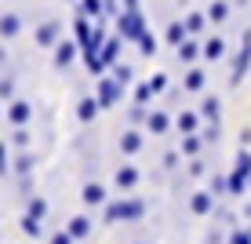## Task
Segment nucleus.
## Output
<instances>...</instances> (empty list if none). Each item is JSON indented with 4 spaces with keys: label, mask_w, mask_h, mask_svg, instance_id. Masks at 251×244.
Instances as JSON below:
<instances>
[{
    "label": "nucleus",
    "mask_w": 251,
    "mask_h": 244,
    "mask_svg": "<svg viewBox=\"0 0 251 244\" xmlns=\"http://www.w3.org/2000/svg\"><path fill=\"white\" fill-rule=\"evenodd\" d=\"M146 215V204L138 197H127V200H113L106 204V222H138Z\"/></svg>",
    "instance_id": "1"
},
{
    "label": "nucleus",
    "mask_w": 251,
    "mask_h": 244,
    "mask_svg": "<svg viewBox=\"0 0 251 244\" xmlns=\"http://www.w3.org/2000/svg\"><path fill=\"white\" fill-rule=\"evenodd\" d=\"M248 186H251V150H240L229 171V197H244Z\"/></svg>",
    "instance_id": "2"
},
{
    "label": "nucleus",
    "mask_w": 251,
    "mask_h": 244,
    "mask_svg": "<svg viewBox=\"0 0 251 244\" xmlns=\"http://www.w3.org/2000/svg\"><path fill=\"white\" fill-rule=\"evenodd\" d=\"M142 33H146V19H142V11H120L117 15V37H124V40H131V44H138L142 40Z\"/></svg>",
    "instance_id": "3"
},
{
    "label": "nucleus",
    "mask_w": 251,
    "mask_h": 244,
    "mask_svg": "<svg viewBox=\"0 0 251 244\" xmlns=\"http://www.w3.org/2000/svg\"><path fill=\"white\" fill-rule=\"evenodd\" d=\"M120 95H124V84H120L113 73H109V77H99V84H95V99H99V106H102V109L117 106Z\"/></svg>",
    "instance_id": "4"
},
{
    "label": "nucleus",
    "mask_w": 251,
    "mask_h": 244,
    "mask_svg": "<svg viewBox=\"0 0 251 244\" xmlns=\"http://www.w3.org/2000/svg\"><path fill=\"white\" fill-rule=\"evenodd\" d=\"M62 40V22L58 19H48L44 26H37V44L40 48H55Z\"/></svg>",
    "instance_id": "5"
},
{
    "label": "nucleus",
    "mask_w": 251,
    "mask_h": 244,
    "mask_svg": "<svg viewBox=\"0 0 251 244\" xmlns=\"http://www.w3.org/2000/svg\"><path fill=\"white\" fill-rule=\"evenodd\" d=\"M248 66H251V33L244 37V48H240V55L233 58V84L240 88V81L248 77Z\"/></svg>",
    "instance_id": "6"
},
{
    "label": "nucleus",
    "mask_w": 251,
    "mask_h": 244,
    "mask_svg": "<svg viewBox=\"0 0 251 244\" xmlns=\"http://www.w3.org/2000/svg\"><path fill=\"white\" fill-rule=\"evenodd\" d=\"M29 117H33V106H29V102H19V99L7 102V120H11L15 128H25V124H29Z\"/></svg>",
    "instance_id": "7"
},
{
    "label": "nucleus",
    "mask_w": 251,
    "mask_h": 244,
    "mask_svg": "<svg viewBox=\"0 0 251 244\" xmlns=\"http://www.w3.org/2000/svg\"><path fill=\"white\" fill-rule=\"evenodd\" d=\"M91 33H95L91 19H88V15H80V11H76V19H73V37H76V44H80V51L91 44Z\"/></svg>",
    "instance_id": "8"
},
{
    "label": "nucleus",
    "mask_w": 251,
    "mask_h": 244,
    "mask_svg": "<svg viewBox=\"0 0 251 244\" xmlns=\"http://www.w3.org/2000/svg\"><path fill=\"white\" fill-rule=\"evenodd\" d=\"M120 48H124V37H109L106 40V44H102V66H106V69H113L117 62H120Z\"/></svg>",
    "instance_id": "9"
},
{
    "label": "nucleus",
    "mask_w": 251,
    "mask_h": 244,
    "mask_svg": "<svg viewBox=\"0 0 251 244\" xmlns=\"http://www.w3.org/2000/svg\"><path fill=\"white\" fill-rule=\"evenodd\" d=\"M76 51H80V44H76V40H58V44H55V66L66 69V66L76 58Z\"/></svg>",
    "instance_id": "10"
},
{
    "label": "nucleus",
    "mask_w": 251,
    "mask_h": 244,
    "mask_svg": "<svg viewBox=\"0 0 251 244\" xmlns=\"http://www.w3.org/2000/svg\"><path fill=\"white\" fill-rule=\"evenodd\" d=\"M80 200L88 208H102V204H106V186H102V182H88L84 193H80Z\"/></svg>",
    "instance_id": "11"
},
{
    "label": "nucleus",
    "mask_w": 251,
    "mask_h": 244,
    "mask_svg": "<svg viewBox=\"0 0 251 244\" xmlns=\"http://www.w3.org/2000/svg\"><path fill=\"white\" fill-rule=\"evenodd\" d=\"M189 208H193V215H207V212L215 208V193H211V190L193 193V197H189Z\"/></svg>",
    "instance_id": "12"
},
{
    "label": "nucleus",
    "mask_w": 251,
    "mask_h": 244,
    "mask_svg": "<svg viewBox=\"0 0 251 244\" xmlns=\"http://www.w3.org/2000/svg\"><path fill=\"white\" fill-rule=\"evenodd\" d=\"M175 51H178V58H182V62H197V58H204V44H197L193 37H186Z\"/></svg>",
    "instance_id": "13"
},
{
    "label": "nucleus",
    "mask_w": 251,
    "mask_h": 244,
    "mask_svg": "<svg viewBox=\"0 0 251 244\" xmlns=\"http://www.w3.org/2000/svg\"><path fill=\"white\" fill-rule=\"evenodd\" d=\"M113 182H117L120 190H135V182H138V168H135V164H124V168H117Z\"/></svg>",
    "instance_id": "14"
},
{
    "label": "nucleus",
    "mask_w": 251,
    "mask_h": 244,
    "mask_svg": "<svg viewBox=\"0 0 251 244\" xmlns=\"http://www.w3.org/2000/svg\"><path fill=\"white\" fill-rule=\"evenodd\" d=\"M175 128H178L182 135H193L197 128H201V113H189V109H182V113L175 117Z\"/></svg>",
    "instance_id": "15"
},
{
    "label": "nucleus",
    "mask_w": 251,
    "mask_h": 244,
    "mask_svg": "<svg viewBox=\"0 0 251 244\" xmlns=\"http://www.w3.org/2000/svg\"><path fill=\"white\" fill-rule=\"evenodd\" d=\"M146 128H150L153 135H164V132L171 128V117H168L164 109H150V120H146Z\"/></svg>",
    "instance_id": "16"
},
{
    "label": "nucleus",
    "mask_w": 251,
    "mask_h": 244,
    "mask_svg": "<svg viewBox=\"0 0 251 244\" xmlns=\"http://www.w3.org/2000/svg\"><path fill=\"white\" fill-rule=\"evenodd\" d=\"M80 15H88L91 22H102V15H106V0H80V7H76Z\"/></svg>",
    "instance_id": "17"
},
{
    "label": "nucleus",
    "mask_w": 251,
    "mask_h": 244,
    "mask_svg": "<svg viewBox=\"0 0 251 244\" xmlns=\"http://www.w3.org/2000/svg\"><path fill=\"white\" fill-rule=\"evenodd\" d=\"M219 106H222V102H219V95H207V99L201 102V109H197V113H201V120L215 124V120H219Z\"/></svg>",
    "instance_id": "18"
},
{
    "label": "nucleus",
    "mask_w": 251,
    "mask_h": 244,
    "mask_svg": "<svg viewBox=\"0 0 251 244\" xmlns=\"http://www.w3.org/2000/svg\"><path fill=\"white\" fill-rule=\"evenodd\" d=\"M66 230L73 233V241H84V237H88V233L95 230V226H91V219H88V215H76V219H69V226H66Z\"/></svg>",
    "instance_id": "19"
},
{
    "label": "nucleus",
    "mask_w": 251,
    "mask_h": 244,
    "mask_svg": "<svg viewBox=\"0 0 251 244\" xmlns=\"http://www.w3.org/2000/svg\"><path fill=\"white\" fill-rule=\"evenodd\" d=\"M182 22H186V33H189V37H201V33L207 29V15H201V11H189Z\"/></svg>",
    "instance_id": "20"
},
{
    "label": "nucleus",
    "mask_w": 251,
    "mask_h": 244,
    "mask_svg": "<svg viewBox=\"0 0 251 244\" xmlns=\"http://www.w3.org/2000/svg\"><path fill=\"white\" fill-rule=\"evenodd\" d=\"M102 113V106H99V99H80V106H76V117L84 120V124H91L95 117Z\"/></svg>",
    "instance_id": "21"
},
{
    "label": "nucleus",
    "mask_w": 251,
    "mask_h": 244,
    "mask_svg": "<svg viewBox=\"0 0 251 244\" xmlns=\"http://www.w3.org/2000/svg\"><path fill=\"white\" fill-rule=\"evenodd\" d=\"M204 150V135L201 132H193V135H182V157H189V161H193L197 153Z\"/></svg>",
    "instance_id": "22"
},
{
    "label": "nucleus",
    "mask_w": 251,
    "mask_h": 244,
    "mask_svg": "<svg viewBox=\"0 0 251 244\" xmlns=\"http://www.w3.org/2000/svg\"><path fill=\"white\" fill-rule=\"evenodd\" d=\"M222 55H226V44H222V37H207V40H204V58H207V62H219Z\"/></svg>",
    "instance_id": "23"
},
{
    "label": "nucleus",
    "mask_w": 251,
    "mask_h": 244,
    "mask_svg": "<svg viewBox=\"0 0 251 244\" xmlns=\"http://www.w3.org/2000/svg\"><path fill=\"white\" fill-rule=\"evenodd\" d=\"M142 150V135L135 132V128H127L124 135H120V153H138Z\"/></svg>",
    "instance_id": "24"
},
{
    "label": "nucleus",
    "mask_w": 251,
    "mask_h": 244,
    "mask_svg": "<svg viewBox=\"0 0 251 244\" xmlns=\"http://www.w3.org/2000/svg\"><path fill=\"white\" fill-rule=\"evenodd\" d=\"M19 29H22V19L19 15H0V37H19Z\"/></svg>",
    "instance_id": "25"
},
{
    "label": "nucleus",
    "mask_w": 251,
    "mask_h": 244,
    "mask_svg": "<svg viewBox=\"0 0 251 244\" xmlns=\"http://www.w3.org/2000/svg\"><path fill=\"white\" fill-rule=\"evenodd\" d=\"M204 84H207L204 69H189V73H186V81H182V88H186V91H204Z\"/></svg>",
    "instance_id": "26"
},
{
    "label": "nucleus",
    "mask_w": 251,
    "mask_h": 244,
    "mask_svg": "<svg viewBox=\"0 0 251 244\" xmlns=\"http://www.w3.org/2000/svg\"><path fill=\"white\" fill-rule=\"evenodd\" d=\"M25 215H33V219H44V215H48V200H44V197H29V204H25Z\"/></svg>",
    "instance_id": "27"
},
{
    "label": "nucleus",
    "mask_w": 251,
    "mask_h": 244,
    "mask_svg": "<svg viewBox=\"0 0 251 244\" xmlns=\"http://www.w3.org/2000/svg\"><path fill=\"white\" fill-rule=\"evenodd\" d=\"M186 37H189V33H186V22H171V26H168V44L178 48Z\"/></svg>",
    "instance_id": "28"
},
{
    "label": "nucleus",
    "mask_w": 251,
    "mask_h": 244,
    "mask_svg": "<svg viewBox=\"0 0 251 244\" xmlns=\"http://www.w3.org/2000/svg\"><path fill=\"white\" fill-rule=\"evenodd\" d=\"M226 15H229V4H226V0H215V4L207 7V22H222Z\"/></svg>",
    "instance_id": "29"
},
{
    "label": "nucleus",
    "mask_w": 251,
    "mask_h": 244,
    "mask_svg": "<svg viewBox=\"0 0 251 244\" xmlns=\"http://www.w3.org/2000/svg\"><path fill=\"white\" fill-rule=\"evenodd\" d=\"M22 233H25V237H40V233H44V226H40V219L25 215V219H22Z\"/></svg>",
    "instance_id": "30"
},
{
    "label": "nucleus",
    "mask_w": 251,
    "mask_h": 244,
    "mask_svg": "<svg viewBox=\"0 0 251 244\" xmlns=\"http://www.w3.org/2000/svg\"><path fill=\"white\" fill-rule=\"evenodd\" d=\"M138 51H142V55H157V37H153L150 29H146L142 40H138Z\"/></svg>",
    "instance_id": "31"
},
{
    "label": "nucleus",
    "mask_w": 251,
    "mask_h": 244,
    "mask_svg": "<svg viewBox=\"0 0 251 244\" xmlns=\"http://www.w3.org/2000/svg\"><path fill=\"white\" fill-rule=\"evenodd\" d=\"M127 120H131V124H142V120H150V109H146L142 102H135L131 113H127Z\"/></svg>",
    "instance_id": "32"
},
{
    "label": "nucleus",
    "mask_w": 251,
    "mask_h": 244,
    "mask_svg": "<svg viewBox=\"0 0 251 244\" xmlns=\"http://www.w3.org/2000/svg\"><path fill=\"white\" fill-rule=\"evenodd\" d=\"M150 99H153V84L146 81V84H138V88H135V102H142V106H146Z\"/></svg>",
    "instance_id": "33"
},
{
    "label": "nucleus",
    "mask_w": 251,
    "mask_h": 244,
    "mask_svg": "<svg viewBox=\"0 0 251 244\" xmlns=\"http://www.w3.org/2000/svg\"><path fill=\"white\" fill-rule=\"evenodd\" d=\"M211 193L219 197V193H229V175H215L211 179Z\"/></svg>",
    "instance_id": "34"
},
{
    "label": "nucleus",
    "mask_w": 251,
    "mask_h": 244,
    "mask_svg": "<svg viewBox=\"0 0 251 244\" xmlns=\"http://www.w3.org/2000/svg\"><path fill=\"white\" fill-rule=\"evenodd\" d=\"M113 77H117L120 84H127V81H131L135 73H131V66H127V62H117V66H113Z\"/></svg>",
    "instance_id": "35"
},
{
    "label": "nucleus",
    "mask_w": 251,
    "mask_h": 244,
    "mask_svg": "<svg viewBox=\"0 0 251 244\" xmlns=\"http://www.w3.org/2000/svg\"><path fill=\"white\" fill-rule=\"evenodd\" d=\"M11 146L25 150V146H29V132H25V128H15V135H11Z\"/></svg>",
    "instance_id": "36"
},
{
    "label": "nucleus",
    "mask_w": 251,
    "mask_h": 244,
    "mask_svg": "<svg viewBox=\"0 0 251 244\" xmlns=\"http://www.w3.org/2000/svg\"><path fill=\"white\" fill-rule=\"evenodd\" d=\"M11 95H15V81H11V77H4V81H0V102H11Z\"/></svg>",
    "instance_id": "37"
},
{
    "label": "nucleus",
    "mask_w": 251,
    "mask_h": 244,
    "mask_svg": "<svg viewBox=\"0 0 251 244\" xmlns=\"http://www.w3.org/2000/svg\"><path fill=\"white\" fill-rule=\"evenodd\" d=\"M150 84H153V95L168 91V77H164V73H153V77H150Z\"/></svg>",
    "instance_id": "38"
},
{
    "label": "nucleus",
    "mask_w": 251,
    "mask_h": 244,
    "mask_svg": "<svg viewBox=\"0 0 251 244\" xmlns=\"http://www.w3.org/2000/svg\"><path fill=\"white\" fill-rule=\"evenodd\" d=\"M229 244H251V230H233L229 233Z\"/></svg>",
    "instance_id": "39"
},
{
    "label": "nucleus",
    "mask_w": 251,
    "mask_h": 244,
    "mask_svg": "<svg viewBox=\"0 0 251 244\" xmlns=\"http://www.w3.org/2000/svg\"><path fill=\"white\" fill-rule=\"evenodd\" d=\"M48 244H73V233H69V230H58V233H51Z\"/></svg>",
    "instance_id": "40"
},
{
    "label": "nucleus",
    "mask_w": 251,
    "mask_h": 244,
    "mask_svg": "<svg viewBox=\"0 0 251 244\" xmlns=\"http://www.w3.org/2000/svg\"><path fill=\"white\" fill-rule=\"evenodd\" d=\"M15 168H19V175H29V168H33V157H29V153H22Z\"/></svg>",
    "instance_id": "41"
},
{
    "label": "nucleus",
    "mask_w": 251,
    "mask_h": 244,
    "mask_svg": "<svg viewBox=\"0 0 251 244\" xmlns=\"http://www.w3.org/2000/svg\"><path fill=\"white\" fill-rule=\"evenodd\" d=\"M204 171H207V168H204V164H201V161H197V157H193V161H189V175H197V179H201Z\"/></svg>",
    "instance_id": "42"
},
{
    "label": "nucleus",
    "mask_w": 251,
    "mask_h": 244,
    "mask_svg": "<svg viewBox=\"0 0 251 244\" xmlns=\"http://www.w3.org/2000/svg\"><path fill=\"white\" fill-rule=\"evenodd\" d=\"M0 175H7V146L0 142Z\"/></svg>",
    "instance_id": "43"
},
{
    "label": "nucleus",
    "mask_w": 251,
    "mask_h": 244,
    "mask_svg": "<svg viewBox=\"0 0 251 244\" xmlns=\"http://www.w3.org/2000/svg\"><path fill=\"white\" fill-rule=\"evenodd\" d=\"M219 138V124H207V132H204V142H215Z\"/></svg>",
    "instance_id": "44"
},
{
    "label": "nucleus",
    "mask_w": 251,
    "mask_h": 244,
    "mask_svg": "<svg viewBox=\"0 0 251 244\" xmlns=\"http://www.w3.org/2000/svg\"><path fill=\"white\" fill-rule=\"evenodd\" d=\"M0 117H4V109H0Z\"/></svg>",
    "instance_id": "45"
}]
</instances>
